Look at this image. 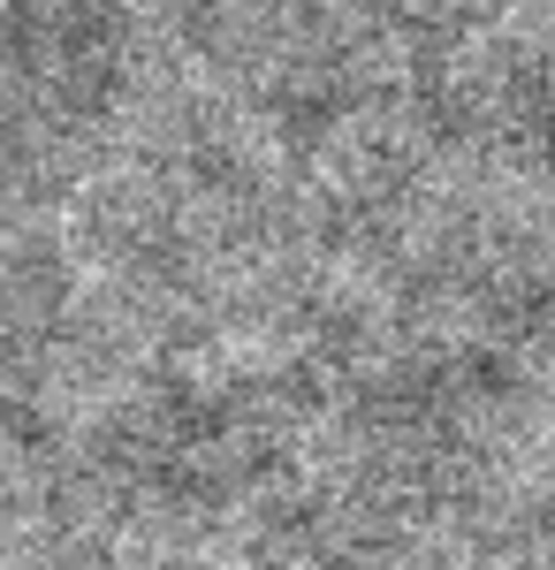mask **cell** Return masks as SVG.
Returning a JSON list of instances; mask_svg holds the SVG:
<instances>
[{
    "mask_svg": "<svg viewBox=\"0 0 555 570\" xmlns=\"http://www.w3.org/2000/svg\"><path fill=\"white\" fill-rule=\"evenodd\" d=\"M99 480L160 518H214L266 494L282 464V395L266 381L175 373L137 389L91 441Z\"/></svg>",
    "mask_w": 555,
    "mask_h": 570,
    "instance_id": "obj_1",
    "label": "cell"
},
{
    "mask_svg": "<svg viewBox=\"0 0 555 570\" xmlns=\"http://www.w3.org/2000/svg\"><path fill=\"white\" fill-rule=\"evenodd\" d=\"M129 85V0L0 8V160H53L99 137Z\"/></svg>",
    "mask_w": 555,
    "mask_h": 570,
    "instance_id": "obj_2",
    "label": "cell"
},
{
    "mask_svg": "<svg viewBox=\"0 0 555 570\" xmlns=\"http://www.w3.org/2000/svg\"><path fill=\"white\" fill-rule=\"evenodd\" d=\"M77 327V282L69 259L46 244L39 228L0 220V426L31 419L53 365Z\"/></svg>",
    "mask_w": 555,
    "mask_h": 570,
    "instance_id": "obj_3",
    "label": "cell"
},
{
    "mask_svg": "<svg viewBox=\"0 0 555 570\" xmlns=\"http://www.w3.org/2000/svg\"><path fill=\"white\" fill-rule=\"evenodd\" d=\"M503 122H510V145L555 176V61H533V69H517L510 91H503Z\"/></svg>",
    "mask_w": 555,
    "mask_h": 570,
    "instance_id": "obj_4",
    "label": "cell"
}]
</instances>
